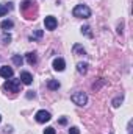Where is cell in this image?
<instances>
[{
  "label": "cell",
  "instance_id": "17",
  "mask_svg": "<svg viewBox=\"0 0 133 134\" xmlns=\"http://www.w3.org/2000/svg\"><path fill=\"white\" fill-rule=\"evenodd\" d=\"M69 134H80V131H78V128H75V126H74V128H70V130H69Z\"/></svg>",
  "mask_w": 133,
  "mask_h": 134
},
{
  "label": "cell",
  "instance_id": "19",
  "mask_svg": "<svg viewBox=\"0 0 133 134\" xmlns=\"http://www.w3.org/2000/svg\"><path fill=\"white\" fill-rule=\"evenodd\" d=\"M41 36H42V31H41V30H38V31H36V33L33 34V37H34V39H39Z\"/></svg>",
  "mask_w": 133,
  "mask_h": 134
},
{
  "label": "cell",
  "instance_id": "20",
  "mask_svg": "<svg viewBox=\"0 0 133 134\" xmlns=\"http://www.w3.org/2000/svg\"><path fill=\"white\" fill-rule=\"evenodd\" d=\"M9 41H11V36H9V34H5V36H3V42H6V44H8Z\"/></svg>",
  "mask_w": 133,
  "mask_h": 134
},
{
  "label": "cell",
  "instance_id": "7",
  "mask_svg": "<svg viewBox=\"0 0 133 134\" xmlns=\"http://www.w3.org/2000/svg\"><path fill=\"white\" fill-rule=\"evenodd\" d=\"M21 81H22L24 84H32V83H33L32 73H30V72H22V73H21Z\"/></svg>",
  "mask_w": 133,
  "mask_h": 134
},
{
  "label": "cell",
  "instance_id": "12",
  "mask_svg": "<svg viewBox=\"0 0 133 134\" xmlns=\"http://www.w3.org/2000/svg\"><path fill=\"white\" fill-rule=\"evenodd\" d=\"M13 25H14V24H13L11 20H3V22L0 24V27H2L3 30H9V28H13Z\"/></svg>",
  "mask_w": 133,
  "mask_h": 134
},
{
  "label": "cell",
  "instance_id": "14",
  "mask_svg": "<svg viewBox=\"0 0 133 134\" xmlns=\"http://www.w3.org/2000/svg\"><path fill=\"white\" fill-rule=\"evenodd\" d=\"M74 53H81V55H85V48H83L81 45L75 44V45H74Z\"/></svg>",
  "mask_w": 133,
  "mask_h": 134
},
{
  "label": "cell",
  "instance_id": "8",
  "mask_svg": "<svg viewBox=\"0 0 133 134\" xmlns=\"http://www.w3.org/2000/svg\"><path fill=\"white\" fill-rule=\"evenodd\" d=\"M0 76H3V78H11L13 76V69L11 67H6V66H3V67H0Z\"/></svg>",
  "mask_w": 133,
  "mask_h": 134
},
{
  "label": "cell",
  "instance_id": "5",
  "mask_svg": "<svg viewBox=\"0 0 133 134\" xmlns=\"http://www.w3.org/2000/svg\"><path fill=\"white\" fill-rule=\"evenodd\" d=\"M44 25H45V28H47V30L53 31V30L57 28V25H58V20H57L53 16H47V17L44 19Z\"/></svg>",
  "mask_w": 133,
  "mask_h": 134
},
{
  "label": "cell",
  "instance_id": "2",
  "mask_svg": "<svg viewBox=\"0 0 133 134\" xmlns=\"http://www.w3.org/2000/svg\"><path fill=\"white\" fill-rule=\"evenodd\" d=\"M3 89L8 91V92H19V89H21V81H19V80H8V81L3 84Z\"/></svg>",
  "mask_w": 133,
  "mask_h": 134
},
{
  "label": "cell",
  "instance_id": "18",
  "mask_svg": "<svg viewBox=\"0 0 133 134\" xmlns=\"http://www.w3.org/2000/svg\"><path fill=\"white\" fill-rule=\"evenodd\" d=\"M121 101H122V98H116V100L113 101V106H114V108H119V103H121Z\"/></svg>",
  "mask_w": 133,
  "mask_h": 134
},
{
  "label": "cell",
  "instance_id": "10",
  "mask_svg": "<svg viewBox=\"0 0 133 134\" xmlns=\"http://www.w3.org/2000/svg\"><path fill=\"white\" fill-rule=\"evenodd\" d=\"M77 72L78 73H86L88 72V64L86 63H78L77 64Z\"/></svg>",
  "mask_w": 133,
  "mask_h": 134
},
{
  "label": "cell",
  "instance_id": "24",
  "mask_svg": "<svg viewBox=\"0 0 133 134\" xmlns=\"http://www.w3.org/2000/svg\"><path fill=\"white\" fill-rule=\"evenodd\" d=\"M0 122H2V117H0Z\"/></svg>",
  "mask_w": 133,
  "mask_h": 134
},
{
  "label": "cell",
  "instance_id": "16",
  "mask_svg": "<svg viewBox=\"0 0 133 134\" xmlns=\"http://www.w3.org/2000/svg\"><path fill=\"white\" fill-rule=\"evenodd\" d=\"M44 134H55V128H52V126L45 128V130H44Z\"/></svg>",
  "mask_w": 133,
  "mask_h": 134
},
{
  "label": "cell",
  "instance_id": "9",
  "mask_svg": "<svg viewBox=\"0 0 133 134\" xmlns=\"http://www.w3.org/2000/svg\"><path fill=\"white\" fill-rule=\"evenodd\" d=\"M47 86H49L50 91H58V89H60V83H58L57 80H50V81L47 83Z\"/></svg>",
  "mask_w": 133,
  "mask_h": 134
},
{
  "label": "cell",
  "instance_id": "6",
  "mask_svg": "<svg viewBox=\"0 0 133 134\" xmlns=\"http://www.w3.org/2000/svg\"><path fill=\"white\" fill-rule=\"evenodd\" d=\"M64 67H66L64 59H61V58H57V59H53V69H55L57 72H63V70H64Z\"/></svg>",
  "mask_w": 133,
  "mask_h": 134
},
{
  "label": "cell",
  "instance_id": "21",
  "mask_svg": "<svg viewBox=\"0 0 133 134\" xmlns=\"http://www.w3.org/2000/svg\"><path fill=\"white\" fill-rule=\"evenodd\" d=\"M81 30H83V31H85V33L88 34V36H91V33H89V27H83V28H81Z\"/></svg>",
  "mask_w": 133,
  "mask_h": 134
},
{
  "label": "cell",
  "instance_id": "1",
  "mask_svg": "<svg viewBox=\"0 0 133 134\" xmlns=\"http://www.w3.org/2000/svg\"><path fill=\"white\" fill-rule=\"evenodd\" d=\"M74 17H83V19H88L91 17V9L86 6V5H77L72 11Z\"/></svg>",
  "mask_w": 133,
  "mask_h": 134
},
{
  "label": "cell",
  "instance_id": "15",
  "mask_svg": "<svg viewBox=\"0 0 133 134\" xmlns=\"http://www.w3.org/2000/svg\"><path fill=\"white\" fill-rule=\"evenodd\" d=\"M8 9H11V6H6V5H0V17L5 16L8 13Z\"/></svg>",
  "mask_w": 133,
  "mask_h": 134
},
{
  "label": "cell",
  "instance_id": "11",
  "mask_svg": "<svg viewBox=\"0 0 133 134\" xmlns=\"http://www.w3.org/2000/svg\"><path fill=\"white\" fill-rule=\"evenodd\" d=\"M36 61H38L36 53H28V55H27V63H28V64L33 66V64H36Z\"/></svg>",
  "mask_w": 133,
  "mask_h": 134
},
{
  "label": "cell",
  "instance_id": "4",
  "mask_svg": "<svg viewBox=\"0 0 133 134\" xmlns=\"http://www.w3.org/2000/svg\"><path fill=\"white\" fill-rule=\"evenodd\" d=\"M34 117H36V122H38V123H45V122H49V120L52 119V117H50V112H47V111H44V109H42V111H38Z\"/></svg>",
  "mask_w": 133,
  "mask_h": 134
},
{
  "label": "cell",
  "instance_id": "13",
  "mask_svg": "<svg viewBox=\"0 0 133 134\" xmlns=\"http://www.w3.org/2000/svg\"><path fill=\"white\" fill-rule=\"evenodd\" d=\"M13 63H14L16 66H22L24 59H22V56H21V55H14V56H13Z\"/></svg>",
  "mask_w": 133,
  "mask_h": 134
},
{
  "label": "cell",
  "instance_id": "3",
  "mask_svg": "<svg viewBox=\"0 0 133 134\" xmlns=\"http://www.w3.org/2000/svg\"><path fill=\"white\" fill-rule=\"evenodd\" d=\"M70 100L74 101L75 104H78V106H85L86 101H88V97H86L85 92H75V94H72Z\"/></svg>",
  "mask_w": 133,
  "mask_h": 134
},
{
  "label": "cell",
  "instance_id": "22",
  "mask_svg": "<svg viewBox=\"0 0 133 134\" xmlns=\"http://www.w3.org/2000/svg\"><path fill=\"white\" fill-rule=\"evenodd\" d=\"M27 97H28V98H32V97H34V92H32V91H28V94H27Z\"/></svg>",
  "mask_w": 133,
  "mask_h": 134
},
{
  "label": "cell",
  "instance_id": "23",
  "mask_svg": "<svg viewBox=\"0 0 133 134\" xmlns=\"http://www.w3.org/2000/svg\"><path fill=\"white\" fill-rule=\"evenodd\" d=\"M60 123H61V125H66L67 120H66V119H60Z\"/></svg>",
  "mask_w": 133,
  "mask_h": 134
}]
</instances>
